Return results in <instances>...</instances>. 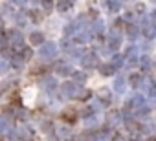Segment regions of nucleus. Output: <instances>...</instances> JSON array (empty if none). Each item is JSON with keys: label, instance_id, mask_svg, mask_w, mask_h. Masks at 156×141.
<instances>
[{"label": "nucleus", "instance_id": "1", "mask_svg": "<svg viewBox=\"0 0 156 141\" xmlns=\"http://www.w3.org/2000/svg\"><path fill=\"white\" fill-rule=\"evenodd\" d=\"M31 40H33L35 44H41V40H42V37H41L39 33H33V35H31Z\"/></svg>", "mask_w": 156, "mask_h": 141}, {"label": "nucleus", "instance_id": "2", "mask_svg": "<svg viewBox=\"0 0 156 141\" xmlns=\"http://www.w3.org/2000/svg\"><path fill=\"white\" fill-rule=\"evenodd\" d=\"M130 83H132V84H138V83H140V77H138V75L130 77Z\"/></svg>", "mask_w": 156, "mask_h": 141}, {"label": "nucleus", "instance_id": "3", "mask_svg": "<svg viewBox=\"0 0 156 141\" xmlns=\"http://www.w3.org/2000/svg\"><path fill=\"white\" fill-rule=\"evenodd\" d=\"M149 141H156V137H151V139H149Z\"/></svg>", "mask_w": 156, "mask_h": 141}]
</instances>
